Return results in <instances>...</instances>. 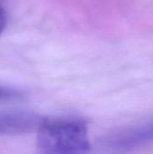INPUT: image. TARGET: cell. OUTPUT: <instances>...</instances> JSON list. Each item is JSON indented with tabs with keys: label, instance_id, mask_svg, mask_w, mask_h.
Listing matches in <instances>:
<instances>
[{
	"label": "cell",
	"instance_id": "6da1fadb",
	"mask_svg": "<svg viewBox=\"0 0 153 154\" xmlns=\"http://www.w3.org/2000/svg\"><path fill=\"white\" fill-rule=\"evenodd\" d=\"M41 154H80L90 149L87 123L80 119H42L37 133Z\"/></svg>",
	"mask_w": 153,
	"mask_h": 154
},
{
	"label": "cell",
	"instance_id": "7a4b0ae2",
	"mask_svg": "<svg viewBox=\"0 0 153 154\" xmlns=\"http://www.w3.org/2000/svg\"><path fill=\"white\" fill-rule=\"evenodd\" d=\"M153 143V120L118 131L106 139V145L115 151H130Z\"/></svg>",
	"mask_w": 153,
	"mask_h": 154
},
{
	"label": "cell",
	"instance_id": "3957f363",
	"mask_svg": "<svg viewBox=\"0 0 153 154\" xmlns=\"http://www.w3.org/2000/svg\"><path fill=\"white\" fill-rule=\"evenodd\" d=\"M42 119L29 112H0V135L24 134L39 127Z\"/></svg>",
	"mask_w": 153,
	"mask_h": 154
},
{
	"label": "cell",
	"instance_id": "277c9868",
	"mask_svg": "<svg viewBox=\"0 0 153 154\" xmlns=\"http://www.w3.org/2000/svg\"><path fill=\"white\" fill-rule=\"evenodd\" d=\"M18 93H16L14 90L8 89V88H5L3 87H0V98H9V97H13L14 96H17Z\"/></svg>",
	"mask_w": 153,
	"mask_h": 154
},
{
	"label": "cell",
	"instance_id": "5b68a950",
	"mask_svg": "<svg viewBox=\"0 0 153 154\" xmlns=\"http://www.w3.org/2000/svg\"><path fill=\"white\" fill-rule=\"evenodd\" d=\"M5 21H6V17H5V12L3 9V7L0 5V34L2 33L3 30L5 29Z\"/></svg>",
	"mask_w": 153,
	"mask_h": 154
}]
</instances>
